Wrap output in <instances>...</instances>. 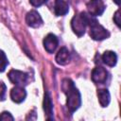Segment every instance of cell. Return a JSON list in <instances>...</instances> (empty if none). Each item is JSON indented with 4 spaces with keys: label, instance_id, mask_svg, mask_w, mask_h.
<instances>
[{
    "label": "cell",
    "instance_id": "10",
    "mask_svg": "<svg viewBox=\"0 0 121 121\" xmlns=\"http://www.w3.org/2000/svg\"><path fill=\"white\" fill-rule=\"evenodd\" d=\"M43 110L46 114V118L48 120L53 119V103L51 96L48 92L44 93V98H43Z\"/></svg>",
    "mask_w": 121,
    "mask_h": 121
},
{
    "label": "cell",
    "instance_id": "16",
    "mask_svg": "<svg viewBox=\"0 0 121 121\" xmlns=\"http://www.w3.org/2000/svg\"><path fill=\"white\" fill-rule=\"evenodd\" d=\"M13 116L9 112H3L0 114V120H13Z\"/></svg>",
    "mask_w": 121,
    "mask_h": 121
},
{
    "label": "cell",
    "instance_id": "3",
    "mask_svg": "<svg viewBox=\"0 0 121 121\" xmlns=\"http://www.w3.org/2000/svg\"><path fill=\"white\" fill-rule=\"evenodd\" d=\"M89 33H90L91 38L95 41H102V40L109 38V36H110L109 31L104 26L99 25L98 22L90 26V32Z\"/></svg>",
    "mask_w": 121,
    "mask_h": 121
},
{
    "label": "cell",
    "instance_id": "11",
    "mask_svg": "<svg viewBox=\"0 0 121 121\" xmlns=\"http://www.w3.org/2000/svg\"><path fill=\"white\" fill-rule=\"evenodd\" d=\"M69 10V5L65 0H55L54 12L57 16H63Z\"/></svg>",
    "mask_w": 121,
    "mask_h": 121
},
{
    "label": "cell",
    "instance_id": "8",
    "mask_svg": "<svg viewBox=\"0 0 121 121\" xmlns=\"http://www.w3.org/2000/svg\"><path fill=\"white\" fill-rule=\"evenodd\" d=\"M58 44H59V40L57 36L52 33H49L43 39V46L48 53H53L58 47Z\"/></svg>",
    "mask_w": 121,
    "mask_h": 121
},
{
    "label": "cell",
    "instance_id": "7",
    "mask_svg": "<svg viewBox=\"0 0 121 121\" xmlns=\"http://www.w3.org/2000/svg\"><path fill=\"white\" fill-rule=\"evenodd\" d=\"M26 22L29 26L34 28L40 27L43 25V19L39 14V12L36 10H30L29 12L26 13Z\"/></svg>",
    "mask_w": 121,
    "mask_h": 121
},
{
    "label": "cell",
    "instance_id": "5",
    "mask_svg": "<svg viewBox=\"0 0 121 121\" xmlns=\"http://www.w3.org/2000/svg\"><path fill=\"white\" fill-rule=\"evenodd\" d=\"M86 6L89 14L95 17L101 15L106 9V6L102 0H90Z\"/></svg>",
    "mask_w": 121,
    "mask_h": 121
},
{
    "label": "cell",
    "instance_id": "14",
    "mask_svg": "<svg viewBox=\"0 0 121 121\" xmlns=\"http://www.w3.org/2000/svg\"><path fill=\"white\" fill-rule=\"evenodd\" d=\"M97 97H98V101L102 107H107L111 101V95L107 89L97 90Z\"/></svg>",
    "mask_w": 121,
    "mask_h": 121
},
{
    "label": "cell",
    "instance_id": "18",
    "mask_svg": "<svg viewBox=\"0 0 121 121\" xmlns=\"http://www.w3.org/2000/svg\"><path fill=\"white\" fill-rule=\"evenodd\" d=\"M47 0H29V3L33 6V7H41L42 5H43Z\"/></svg>",
    "mask_w": 121,
    "mask_h": 121
},
{
    "label": "cell",
    "instance_id": "2",
    "mask_svg": "<svg viewBox=\"0 0 121 121\" xmlns=\"http://www.w3.org/2000/svg\"><path fill=\"white\" fill-rule=\"evenodd\" d=\"M86 26H87V24H86V22L84 20V17H83V15H82L81 12L78 15H75L72 18V20H71V27H72V30L78 37H81L85 33Z\"/></svg>",
    "mask_w": 121,
    "mask_h": 121
},
{
    "label": "cell",
    "instance_id": "12",
    "mask_svg": "<svg viewBox=\"0 0 121 121\" xmlns=\"http://www.w3.org/2000/svg\"><path fill=\"white\" fill-rule=\"evenodd\" d=\"M56 62L60 65H65L70 60V53L66 47H61L56 55Z\"/></svg>",
    "mask_w": 121,
    "mask_h": 121
},
{
    "label": "cell",
    "instance_id": "20",
    "mask_svg": "<svg viewBox=\"0 0 121 121\" xmlns=\"http://www.w3.org/2000/svg\"><path fill=\"white\" fill-rule=\"evenodd\" d=\"M113 1H114V2H115L117 5H119V4H120V0H113Z\"/></svg>",
    "mask_w": 121,
    "mask_h": 121
},
{
    "label": "cell",
    "instance_id": "4",
    "mask_svg": "<svg viewBox=\"0 0 121 121\" xmlns=\"http://www.w3.org/2000/svg\"><path fill=\"white\" fill-rule=\"evenodd\" d=\"M8 77L9 80L17 86H25L28 79V76L26 73L19 71V70H15V69L10 70L9 72Z\"/></svg>",
    "mask_w": 121,
    "mask_h": 121
},
{
    "label": "cell",
    "instance_id": "1",
    "mask_svg": "<svg viewBox=\"0 0 121 121\" xmlns=\"http://www.w3.org/2000/svg\"><path fill=\"white\" fill-rule=\"evenodd\" d=\"M61 89L66 95V106L70 112H76L81 104V96L74 82L70 78H64L61 83Z\"/></svg>",
    "mask_w": 121,
    "mask_h": 121
},
{
    "label": "cell",
    "instance_id": "15",
    "mask_svg": "<svg viewBox=\"0 0 121 121\" xmlns=\"http://www.w3.org/2000/svg\"><path fill=\"white\" fill-rule=\"evenodd\" d=\"M8 64H9V61H8L7 56L4 53V51L0 49V72L5 71Z\"/></svg>",
    "mask_w": 121,
    "mask_h": 121
},
{
    "label": "cell",
    "instance_id": "17",
    "mask_svg": "<svg viewBox=\"0 0 121 121\" xmlns=\"http://www.w3.org/2000/svg\"><path fill=\"white\" fill-rule=\"evenodd\" d=\"M5 94H6V85L4 84V82L0 81V100H4Z\"/></svg>",
    "mask_w": 121,
    "mask_h": 121
},
{
    "label": "cell",
    "instance_id": "13",
    "mask_svg": "<svg viewBox=\"0 0 121 121\" xmlns=\"http://www.w3.org/2000/svg\"><path fill=\"white\" fill-rule=\"evenodd\" d=\"M102 60L106 65L112 67L117 62V55L113 51H105L102 55Z\"/></svg>",
    "mask_w": 121,
    "mask_h": 121
},
{
    "label": "cell",
    "instance_id": "19",
    "mask_svg": "<svg viewBox=\"0 0 121 121\" xmlns=\"http://www.w3.org/2000/svg\"><path fill=\"white\" fill-rule=\"evenodd\" d=\"M113 21H114L115 25L118 27H120V10L119 9L116 10V12L114 13V15H113Z\"/></svg>",
    "mask_w": 121,
    "mask_h": 121
},
{
    "label": "cell",
    "instance_id": "9",
    "mask_svg": "<svg viewBox=\"0 0 121 121\" xmlns=\"http://www.w3.org/2000/svg\"><path fill=\"white\" fill-rule=\"evenodd\" d=\"M26 96V92L24 86H15L10 91V98L15 103H21L25 100Z\"/></svg>",
    "mask_w": 121,
    "mask_h": 121
},
{
    "label": "cell",
    "instance_id": "6",
    "mask_svg": "<svg viewBox=\"0 0 121 121\" xmlns=\"http://www.w3.org/2000/svg\"><path fill=\"white\" fill-rule=\"evenodd\" d=\"M109 74L107 70L101 66L95 67L92 71V80L96 84H103L107 81Z\"/></svg>",
    "mask_w": 121,
    "mask_h": 121
}]
</instances>
